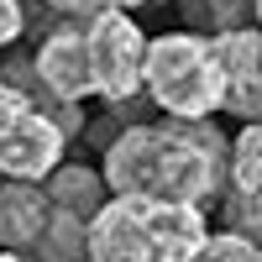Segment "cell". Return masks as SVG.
<instances>
[{"mask_svg": "<svg viewBox=\"0 0 262 262\" xmlns=\"http://www.w3.org/2000/svg\"><path fill=\"white\" fill-rule=\"evenodd\" d=\"M100 184L131 200H173V205H210L226 189V137L215 121H142L126 126L105 147Z\"/></svg>", "mask_w": 262, "mask_h": 262, "instance_id": "1", "label": "cell"}, {"mask_svg": "<svg viewBox=\"0 0 262 262\" xmlns=\"http://www.w3.org/2000/svg\"><path fill=\"white\" fill-rule=\"evenodd\" d=\"M205 242H210L205 205L131 200V194L100 200L84 226L90 262H194Z\"/></svg>", "mask_w": 262, "mask_h": 262, "instance_id": "2", "label": "cell"}, {"mask_svg": "<svg viewBox=\"0 0 262 262\" xmlns=\"http://www.w3.org/2000/svg\"><path fill=\"white\" fill-rule=\"evenodd\" d=\"M142 90L163 116L205 121L221 111V58L210 32H163L142 53Z\"/></svg>", "mask_w": 262, "mask_h": 262, "instance_id": "3", "label": "cell"}, {"mask_svg": "<svg viewBox=\"0 0 262 262\" xmlns=\"http://www.w3.org/2000/svg\"><path fill=\"white\" fill-rule=\"evenodd\" d=\"M84 48H90V90L105 105H126L142 95V53L147 32L131 11H95L84 16Z\"/></svg>", "mask_w": 262, "mask_h": 262, "instance_id": "4", "label": "cell"}, {"mask_svg": "<svg viewBox=\"0 0 262 262\" xmlns=\"http://www.w3.org/2000/svg\"><path fill=\"white\" fill-rule=\"evenodd\" d=\"M63 131L42 105H32L21 90L0 84V179H48L63 163Z\"/></svg>", "mask_w": 262, "mask_h": 262, "instance_id": "5", "label": "cell"}, {"mask_svg": "<svg viewBox=\"0 0 262 262\" xmlns=\"http://www.w3.org/2000/svg\"><path fill=\"white\" fill-rule=\"evenodd\" d=\"M221 210H226V231L262 247V121H242L236 142H226Z\"/></svg>", "mask_w": 262, "mask_h": 262, "instance_id": "6", "label": "cell"}, {"mask_svg": "<svg viewBox=\"0 0 262 262\" xmlns=\"http://www.w3.org/2000/svg\"><path fill=\"white\" fill-rule=\"evenodd\" d=\"M215 37V58H221V111L242 116V121H262V27L231 32H210Z\"/></svg>", "mask_w": 262, "mask_h": 262, "instance_id": "7", "label": "cell"}, {"mask_svg": "<svg viewBox=\"0 0 262 262\" xmlns=\"http://www.w3.org/2000/svg\"><path fill=\"white\" fill-rule=\"evenodd\" d=\"M32 74L37 84L48 90L53 100L63 105H79V100H90V48H84V16H69L58 32H48V42L37 48L32 58Z\"/></svg>", "mask_w": 262, "mask_h": 262, "instance_id": "8", "label": "cell"}, {"mask_svg": "<svg viewBox=\"0 0 262 262\" xmlns=\"http://www.w3.org/2000/svg\"><path fill=\"white\" fill-rule=\"evenodd\" d=\"M42 226H48V189L37 179H6L0 184V252L27 257L42 242Z\"/></svg>", "mask_w": 262, "mask_h": 262, "instance_id": "9", "label": "cell"}, {"mask_svg": "<svg viewBox=\"0 0 262 262\" xmlns=\"http://www.w3.org/2000/svg\"><path fill=\"white\" fill-rule=\"evenodd\" d=\"M84 226H90V215L48 205V226H42V242L32 252L42 262H90V252H84Z\"/></svg>", "mask_w": 262, "mask_h": 262, "instance_id": "10", "label": "cell"}, {"mask_svg": "<svg viewBox=\"0 0 262 262\" xmlns=\"http://www.w3.org/2000/svg\"><path fill=\"white\" fill-rule=\"evenodd\" d=\"M184 6V32H231V27H247L257 0H179Z\"/></svg>", "mask_w": 262, "mask_h": 262, "instance_id": "11", "label": "cell"}, {"mask_svg": "<svg viewBox=\"0 0 262 262\" xmlns=\"http://www.w3.org/2000/svg\"><path fill=\"white\" fill-rule=\"evenodd\" d=\"M194 262H262V247L247 242V236H236V231H221V236H210L200 247Z\"/></svg>", "mask_w": 262, "mask_h": 262, "instance_id": "12", "label": "cell"}, {"mask_svg": "<svg viewBox=\"0 0 262 262\" xmlns=\"http://www.w3.org/2000/svg\"><path fill=\"white\" fill-rule=\"evenodd\" d=\"M48 6L63 11V16H95V11H131L142 0H48Z\"/></svg>", "mask_w": 262, "mask_h": 262, "instance_id": "13", "label": "cell"}, {"mask_svg": "<svg viewBox=\"0 0 262 262\" xmlns=\"http://www.w3.org/2000/svg\"><path fill=\"white\" fill-rule=\"evenodd\" d=\"M21 27H27V16H21V0H0V53H6L11 42L21 37Z\"/></svg>", "mask_w": 262, "mask_h": 262, "instance_id": "14", "label": "cell"}, {"mask_svg": "<svg viewBox=\"0 0 262 262\" xmlns=\"http://www.w3.org/2000/svg\"><path fill=\"white\" fill-rule=\"evenodd\" d=\"M0 262H32V257H21V252H0Z\"/></svg>", "mask_w": 262, "mask_h": 262, "instance_id": "15", "label": "cell"}, {"mask_svg": "<svg viewBox=\"0 0 262 262\" xmlns=\"http://www.w3.org/2000/svg\"><path fill=\"white\" fill-rule=\"evenodd\" d=\"M252 21H257V27H262V0H257V6H252Z\"/></svg>", "mask_w": 262, "mask_h": 262, "instance_id": "16", "label": "cell"}]
</instances>
